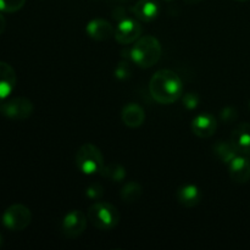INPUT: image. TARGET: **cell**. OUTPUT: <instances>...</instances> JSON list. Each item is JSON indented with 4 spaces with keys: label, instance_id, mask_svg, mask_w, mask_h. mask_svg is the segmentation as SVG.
I'll return each instance as SVG.
<instances>
[{
    "label": "cell",
    "instance_id": "6da1fadb",
    "mask_svg": "<svg viewBox=\"0 0 250 250\" xmlns=\"http://www.w3.org/2000/svg\"><path fill=\"white\" fill-rule=\"evenodd\" d=\"M149 93L159 104H173L182 98L183 82L180 76L173 71L159 70L150 78Z\"/></svg>",
    "mask_w": 250,
    "mask_h": 250
},
{
    "label": "cell",
    "instance_id": "7a4b0ae2",
    "mask_svg": "<svg viewBox=\"0 0 250 250\" xmlns=\"http://www.w3.org/2000/svg\"><path fill=\"white\" fill-rule=\"evenodd\" d=\"M161 44L155 37H141L131 49V60L141 68H150L160 60Z\"/></svg>",
    "mask_w": 250,
    "mask_h": 250
},
{
    "label": "cell",
    "instance_id": "3957f363",
    "mask_svg": "<svg viewBox=\"0 0 250 250\" xmlns=\"http://www.w3.org/2000/svg\"><path fill=\"white\" fill-rule=\"evenodd\" d=\"M88 220L100 231H111L119 225L120 214L116 208L110 203H94L88 209Z\"/></svg>",
    "mask_w": 250,
    "mask_h": 250
},
{
    "label": "cell",
    "instance_id": "277c9868",
    "mask_svg": "<svg viewBox=\"0 0 250 250\" xmlns=\"http://www.w3.org/2000/svg\"><path fill=\"white\" fill-rule=\"evenodd\" d=\"M104 156L97 146L85 143L78 149L76 154V166L84 175L100 173L104 167Z\"/></svg>",
    "mask_w": 250,
    "mask_h": 250
},
{
    "label": "cell",
    "instance_id": "5b68a950",
    "mask_svg": "<svg viewBox=\"0 0 250 250\" xmlns=\"http://www.w3.org/2000/svg\"><path fill=\"white\" fill-rule=\"evenodd\" d=\"M33 103L24 97L7 98L0 103V114L10 120H27L33 114Z\"/></svg>",
    "mask_w": 250,
    "mask_h": 250
},
{
    "label": "cell",
    "instance_id": "8992f818",
    "mask_svg": "<svg viewBox=\"0 0 250 250\" xmlns=\"http://www.w3.org/2000/svg\"><path fill=\"white\" fill-rule=\"evenodd\" d=\"M32 221L31 210L23 204H14L7 208L1 217V222L5 229L14 232L26 229Z\"/></svg>",
    "mask_w": 250,
    "mask_h": 250
},
{
    "label": "cell",
    "instance_id": "52a82bcc",
    "mask_svg": "<svg viewBox=\"0 0 250 250\" xmlns=\"http://www.w3.org/2000/svg\"><path fill=\"white\" fill-rule=\"evenodd\" d=\"M142 31L143 28H142L139 21L125 17L119 22V26L115 29L114 37L117 43L122 44V45H128L141 38Z\"/></svg>",
    "mask_w": 250,
    "mask_h": 250
},
{
    "label": "cell",
    "instance_id": "ba28073f",
    "mask_svg": "<svg viewBox=\"0 0 250 250\" xmlns=\"http://www.w3.org/2000/svg\"><path fill=\"white\" fill-rule=\"evenodd\" d=\"M87 217L80 210H72L68 214L65 215L61 224V229H62L63 236L67 238H77L87 227Z\"/></svg>",
    "mask_w": 250,
    "mask_h": 250
},
{
    "label": "cell",
    "instance_id": "9c48e42d",
    "mask_svg": "<svg viewBox=\"0 0 250 250\" xmlns=\"http://www.w3.org/2000/svg\"><path fill=\"white\" fill-rule=\"evenodd\" d=\"M216 128V119L209 112L198 115L192 121V132L199 138H210L215 134Z\"/></svg>",
    "mask_w": 250,
    "mask_h": 250
},
{
    "label": "cell",
    "instance_id": "30bf717a",
    "mask_svg": "<svg viewBox=\"0 0 250 250\" xmlns=\"http://www.w3.org/2000/svg\"><path fill=\"white\" fill-rule=\"evenodd\" d=\"M17 83V76L14 67L7 62L0 61V103L10 97Z\"/></svg>",
    "mask_w": 250,
    "mask_h": 250
},
{
    "label": "cell",
    "instance_id": "8fae6325",
    "mask_svg": "<svg viewBox=\"0 0 250 250\" xmlns=\"http://www.w3.org/2000/svg\"><path fill=\"white\" fill-rule=\"evenodd\" d=\"M85 32L92 39L98 42H104L111 38L115 34V29L109 21L104 19H94L88 22Z\"/></svg>",
    "mask_w": 250,
    "mask_h": 250
},
{
    "label": "cell",
    "instance_id": "7c38bea8",
    "mask_svg": "<svg viewBox=\"0 0 250 250\" xmlns=\"http://www.w3.org/2000/svg\"><path fill=\"white\" fill-rule=\"evenodd\" d=\"M229 177L237 183H247L250 180V160L241 154L229 164Z\"/></svg>",
    "mask_w": 250,
    "mask_h": 250
},
{
    "label": "cell",
    "instance_id": "4fadbf2b",
    "mask_svg": "<svg viewBox=\"0 0 250 250\" xmlns=\"http://www.w3.org/2000/svg\"><path fill=\"white\" fill-rule=\"evenodd\" d=\"M159 4L155 0H139L133 7L132 12L136 16L137 20L143 22H151L158 17Z\"/></svg>",
    "mask_w": 250,
    "mask_h": 250
},
{
    "label": "cell",
    "instance_id": "5bb4252c",
    "mask_svg": "<svg viewBox=\"0 0 250 250\" xmlns=\"http://www.w3.org/2000/svg\"><path fill=\"white\" fill-rule=\"evenodd\" d=\"M231 142L239 154L243 155L250 154V124L244 122L238 125L232 132Z\"/></svg>",
    "mask_w": 250,
    "mask_h": 250
},
{
    "label": "cell",
    "instance_id": "9a60e30c",
    "mask_svg": "<svg viewBox=\"0 0 250 250\" xmlns=\"http://www.w3.org/2000/svg\"><path fill=\"white\" fill-rule=\"evenodd\" d=\"M122 121L129 128H138L146 121V112L138 104L129 103L122 109Z\"/></svg>",
    "mask_w": 250,
    "mask_h": 250
},
{
    "label": "cell",
    "instance_id": "2e32d148",
    "mask_svg": "<svg viewBox=\"0 0 250 250\" xmlns=\"http://www.w3.org/2000/svg\"><path fill=\"white\" fill-rule=\"evenodd\" d=\"M202 194L197 186L186 185L178 189L177 200L181 205L186 208H194L199 204Z\"/></svg>",
    "mask_w": 250,
    "mask_h": 250
},
{
    "label": "cell",
    "instance_id": "e0dca14e",
    "mask_svg": "<svg viewBox=\"0 0 250 250\" xmlns=\"http://www.w3.org/2000/svg\"><path fill=\"white\" fill-rule=\"evenodd\" d=\"M214 153L221 163L227 164V165H229L237 155H239L238 150H237L236 146H233V143H232L231 141L217 142L214 146Z\"/></svg>",
    "mask_w": 250,
    "mask_h": 250
},
{
    "label": "cell",
    "instance_id": "ac0fdd59",
    "mask_svg": "<svg viewBox=\"0 0 250 250\" xmlns=\"http://www.w3.org/2000/svg\"><path fill=\"white\" fill-rule=\"evenodd\" d=\"M142 192H143V189H142L141 185L134 182V181H132V182L126 183V185L122 187L120 195H121V199L124 200L125 203L131 204V203L138 202L139 198L142 197Z\"/></svg>",
    "mask_w": 250,
    "mask_h": 250
},
{
    "label": "cell",
    "instance_id": "d6986e66",
    "mask_svg": "<svg viewBox=\"0 0 250 250\" xmlns=\"http://www.w3.org/2000/svg\"><path fill=\"white\" fill-rule=\"evenodd\" d=\"M100 175L112 182H121L126 177V168L120 164H107L100 171Z\"/></svg>",
    "mask_w": 250,
    "mask_h": 250
},
{
    "label": "cell",
    "instance_id": "ffe728a7",
    "mask_svg": "<svg viewBox=\"0 0 250 250\" xmlns=\"http://www.w3.org/2000/svg\"><path fill=\"white\" fill-rule=\"evenodd\" d=\"M24 4H26V0H0V11L12 14L21 10Z\"/></svg>",
    "mask_w": 250,
    "mask_h": 250
},
{
    "label": "cell",
    "instance_id": "44dd1931",
    "mask_svg": "<svg viewBox=\"0 0 250 250\" xmlns=\"http://www.w3.org/2000/svg\"><path fill=\"white\" fill-rule=\"evenodd\" d=\"M132 70L129 62L127 60H122L121 62L117 65L116 70H115V76H116L119 80H127L131 76Z\"/></svg>",
    "mask_w": 250,
    "mask_h": 250
},
{
    "label": "cell",
    "instance_id": "7402d4cb",
    "mask_svg": "<svg viewBox=\"0 0 250 250\" xmlns=\"http://www.w3.org/2000/svg\"><path fill=\"white\" fill-rule=\"evenodd\" d=\"M220 119L224 122H226V124L236 122L237 119H238V111L234 107L227 106L221 110V112H220Z\"/></svg>",
    "mask_w": 250,
    "mask_h": 250
},
{
    "label": "cell",
    "instance_id": "603a6c76",
    "mask_svg": "<svg viewBox=\"0 0 250 250\" xmlns=\"http://www.w3.org/2000/svg\"><path fill=\"white\" fill-rule=\"evenodd\" d=\"M103 193H104V189H103V187L99 183H93V185L88 186L87 189H85V195L93 200L102 198Z\"/></svg>",
    "mask_w": 250,
    "mask_h": 250
},
{
    "label": "cell",
    "instance_id": "cb8c5ba5",
    "mask_svg": "<svg viewBox=\"0 0 250 250\" xmlns=\"http://www.w3.org/2000/svg\"><path fill=\"white\" fill-rule=\"evenodd\" d=\"M198 104H199V97L197 93H187L186 95H183V105L188 110H194Z\"/></svg>",
    "mask_w": 250,
    "mask_h": 250
},
{
    "label": "cell",
    "instance_id": "d4e9b609",
    "mask_svg": "<svg viewBox=\"0 0 250 250\" xmlns=\"http://www.w3.org/2000/svg\"><path fill=\"white\" fill-rule=\"evenodd\" d=\"M5 28H6V20H5V17L0 14V36L4 33Z\"/></svg>",
    "mask_w": 250,
    "mask_h": 250
},
{
    "label": "cell",
    "instance_id": "484cf974",
    "mask_svg": "<svg viewBox=\"0 0 250 250\" xmlns=\"http://www.w3.org/2000/svg\"><path fill=\"white\" fill-rule=\"evenodd\" d=\"M200 1H203V0H185L186 4H188V5H195V4H199Z\"/></svg>",
    "mask_w": 250,
    "mask_h": 250
},
{
    "label": "cell",
    "instance_id": "4316f807",
    "mask_svg": "<svg viewBox=\"0 0 250 250\" xmlns=\"http://www.w3.org/2000/svg\"><path fill=\"white\" fill-rule=\"evenodd\" d=\"M2 246V237H1V234H0V247Z\"/></svg>",
    "mask_w": 250,
    "mask_h": 250
},
{
    "label": "cell",
    "instance_id": "83f0119b",
    "mask_svg": "<svg viewBox=\"0 0 250 250\" xmlns=\"http://www.w3.org/2000/svg\"><path fill=\"white\" fill-rule=\"evenodd\" d=\"M236 1H249V0H236Z\"/></svg>",
    "mask_w": 250,
    "mask_h": 250
},
{
    "label": "cell",
    "instance_id": "f1b7e54d",
    "mask_svg": "<svg viewBox=\"0 0 250 250\" xmlns=\"http://www.w3.org/2000/svg\"><path fill=\"white\" fill-rule=\"evenodd\" d=\"M249 106H250V103H249Z\"/></svg>",
    "mask_w": 250,
    "mask_h": 250
},
{
    "label": "cell",
    "instance_id": "f546056e",
    "mask_svg": "<svg viewBox=\"0 0 250 250\" xmlns=\"http://www.w3.org/2000/svg\"><path fill=\"white\" fill-rule=\"evenodd\" d=\"M168 1H171V0H168Z\"/></svg>",
    "mask_w": 250,
    "mask_h": 250
}]
</instances>
